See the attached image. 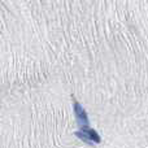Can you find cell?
<instances>
[{"instance_id":"1","label":"cell","mask_w":148,"mask_h":148,"mask_svg":"<svg viewBox=\"0 0 148 148\" xmlns=\"http://www.w3.org/2000/svg\"><path fill=\"white\" fill-rule=\"evenodd\" d=\"M73 109H74V114H75V118H77V122L79 123V126L88 125V116H87L86 109L75 99H73Z\"/></svg>"},{"instance_id":"2","label":"cell","mask_w":148,"mask_h":148,"mask_svg":"<svg viewBox=\"0 0 148 148\" xmlns=\"http://www.w3.org/2000/svg\"><path fill=\"white\" fill-rule=\"evenodd\" d=\"M81 130L83 131V133L87 134V136L91 139L94 144L101 143V138H100V135L96 133V130H95V129H92V127H90L88 125H86V126H81Z\"/></svg>"},{"instance_id":"3","label":"cell","mask_w":148,"mask_h":148,"mask_svg":"<svg viewBox=\"0 0 148 148\" xmlns=\"http://www.w3.org/2000/svg\"><path fill=\"white\" fill-rule=\"evenodd\" d=\"M74 135H75L78 139H81V140L83 142V143L88 144V146H91V144H94V143H92V140H91V139H90L88 136H87V134H86V133H83V131H82V130L75 131V133H74Z\"/></svg>"}]
</instances>
